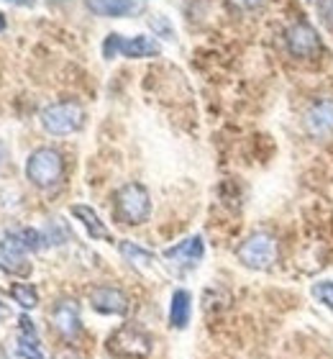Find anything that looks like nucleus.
Listing matches in <instances>:
<instances>
[{
	"mask_svg": "<svg viewBox=\"0 0 333 359\" xmlns=\"http://www.w3.org/2000/svg\"><path fill=\"white\" fill-rule=\"evenodd\" d=\"M26 177L39 190H49V187L60 185L64 177V157L52 147H39L26 159Z\"/></svg>",
	"mask_w": 333,
	"mask_h": 359,
	"instance_id": "f257e3e1",
	"label": "nucleus"
},
{
	"mask_svg": "<svg viewBox=\"0 0 333 359\" xmlns=\"http://www.w3.org/2000/svg\"><path fill=\"white\" fill-rule=\"evenodd\" d=\"M113 216L118 218L121 224L139 226L151 216V198L149 190L139 182H126L123 187H118V193L113 198Z\"/></svg>",
	"mask_w": 333,
	"mask_h": 359,
	"instance_id": "f03ea898",
	"label": "nucleus"
},
{
	"mask_svg": "<svg viewBox=\"0 0 333 359\" xmlns=\"http://www.w3.org/2000/svg\"><path fill=\"white\" fill-rule=\"evenodd\" d=\"M41 126L52 136H69L85 126V111L74 100H62L41 111Z\"/></svg>",
	"mask_w": 333,
	"mask_h": 359,
	"instance_id": "7ed1b4c3",
	"label": "nucleus"
},
{
	"mask_svg": "<svg viewBox=\"0 0 333 359\" xmlns=\"http://www.w3.org/2000/svg\"><path fill=\"white\" fill-rule=\"evenodd\" d=\"M277 252H280V247H277V239L272 233L257 231L249 239L241 241V247L236 249V257L238 262L249 269H269L277 262Z\"/></svg>",
	"mask_w": 333,
	"mask_h": 359,
	"instance_id": "20e7f679",
	"label": "nucleus"
},
{
	"mask_svg": "<svg viewBox=\"0 0 333 359\" xmlns=\"http://www.w3.org/2000/svg\"><path fill=\"white\" fill-rule=\"evenodd\" d=\"M108 352L123 359H147L151 354V337L141 326L126 323L108 339Z\"/></svg>",
	"mask_w": 333,
	"mask_h": 359,
	"instance_id": "39448f33",
	"label": "nucleus"
},
{
	"mask_svg": "<svg viewBox=\"0 0 333 359\" xmlns=\"http://www.w3.org/2000/svg\"><path fill=\"white\" fill-rule=\"evenodd\" d=\"M162 46L159 41L149 36H121V34H108V39L103 41V54L105 60L113 57H128V60H149V57H159Z\"/></svg>",
	"mask_w": 333,
	"mask_h": 359,
	"instance_id": "423d86ee",
	"label": "nucleus"
},
{
	"mask_svg": "<svg viewBox=\"0 0 333 359\" xmlns=\"http://www.w3.org/2000/svg\"><path fill=\"white\" fill-rule=\"evenodd\" d=\"M285 44H287V52L292 57H303V60H311V57H318L323 44H320L318 31L313 29L311 23H295L290 26L287 34H285Z\"/></svg>",
	"mask_w": 333,
	"mask_h": 359,
	"instance_id": "0eeeda50",
	"label": "nucleus"
},
{
	"mask_svg": "<svg viewBox=\"0 0 333 359\" xmlns=\"http://www.w3.org/2000/svg\"><path fill=\"white\" fill-rule=\"evenodd\" d=\"M90 306L103 316H126L131 303H128V295L121 287L97 285V287L90 290Z\"/></svg>",
	"mask_w": 333,
	"mask_h": 359,
	"instance_id": "6e6552de",
	"label": "nucleus"
},
{
	"mask_svg": "<svg viewBox=\"0 0 333 359\" xmlns=\"http://www.w3.org/2000/svg\"><path fill=\"white\" fill-rule=\"evenodd\" d=\"M305 131L313 139H328L333 136V97H323L308 108L305 113Z\"/></svg>",
	"mask_w": 333,
	"mask_h": 359,
	"instance_id": "1a4fd4ad",
	"label": "nucleus"
},
{
	"mask_svg": "<svg viewBox=\"0 0 333 359\" xmlns=\"http://www.w3.org/2000/svg\"><path fill=\"white\" fill-rule=\"evenodd\" d=\"M52 326L62 339H67V341H72V339L80 337L82 321H80V308H77L74 300H60V303L52 308Z\"/></svg>",
	"mask_w": 333,
	"mask_h": 359,
	"instance_id": "9d476101",
	"label": "nucleus"
},
{
	"mask_svg": "<svg viewBox=\"0 0 333 359\" xmlns=\"http://www.w3.org/2000/svg\"><path fill=\"white\" fill-rule=\"evenodd\" d=\"M203 255H205L203 236H190V239L179 241V244H175V247L164 249V257L172 259L175 264H182V267H195V264H200Z\"/></svg>",
	"mask_w": 333,
	"mask_h": 359,
	"instance_id": "9b49d317",
	"label": "nucleus"
},
{
	"mask_svg": "<svg viewBox=\"0 0 333 359\" xmlns=\"http://www.w3.org/2000/svg\"><path fill=\"white\" fill-rule=\"evenodd\" d=\"M88 8L105 18H126L141 8V0H88Z\"/></svg>",
	"mask_w": 333,
	"mask_h": 359,
	"instance_id": "f8f14e48",
	"label": "nucleus"
},
{
	"mask_svg": "<svg viewBox=\"0 0 333 359\" xmlns=\"http://www.w3.org/2000/svg\"><path fill=\"white\" fill-rule=\"evenodd\" d=\"M190 316H193V295L179 287V290L172 292V300H170V326L177 331L187 329Z\"/></svg>",
	"mask_w": 333,
	"mask_h": 359,
	"instance_id": "ddd939ff",
	"label": "nucleus"
},
{
	"mask_svg": "<svg viewBox=\"0 0 333 359\" xmlns=\"http://www.w3.org/2000/svg\"><path fill=\"white\" fill-rule=\"evenodd\" d=\"M69 213H72V216L77 218V221H80L85 229H88V233L93 236V239L111 241V231L105 229V224L100 221V216H97V213L90 208V205H72V208H69Z\"/></svg>",
	"mask_w": 333,
	"mask_h": 359,
	"instance_id": "4468645a",
	"label": "nucleus"
},
{
	"mask_svg": "<svg viewBox=\"0 0 333 359\" xmlns=\"http://www.w3.org/2000/svg\"><path fill=\"white\" fill-rule=\"evenodd\" d=\"M118 252L128 264H133V267H151V264H154V255H151L149 249L133 244V241H118Z\"/></svg>",
	"mask_w": 333,
	"mask_h": 359,
	"instance_id": "2eb2a0df",
	"label": "nucleus"
},
{
	"mask_svg": "<svg viewBox=\"0 0 333 359\" xmlns=\"http://www.w3.org/2000/svg\"><path fill=\"white\" fill-rule=\"evenodd\" d=\"M11 298H13V303H18L23 311H31V308L39 306V292H36V287L29 283H15L13 287H11Z\"/></svg>",
	"mask_w": 333,
	"mask_h": 359,
	"instance_id": "dca6fc26",
	"label": "nucleus"
},
{
	"mask_svg": "<svg viewBox=\"0 0 333 359\" xmlns=\"http://www.w3.org/2000/svg\"><path fill=\"white\" fill-rule=\"evenodd\" d=\"M313 298L318 300L320 306H326L328 311H333V280H320L313 285Z\"/></svg>",
	"mask_w": 333,
	"mask_h": 359,
	"instance_id": "f3484780",
	"label": "nucleus"
},
{
	"mask_svg": "<svg viewBox=\"0 0 333 359\" xmlns=\"http://www.w3.org/2000/svg\"><path fill=\"white\" fill-rule=\"evenodd\" d=\"M15 233H18V239H21L26 252H39V249L44 247V233H39L36 229H21V231Z\"/></svg>",
	"mask_w": 333,
	"mask_h": 359,
	"instance_id": "a211bd4d",
	"label": "nucleus"
},
{
	"mask_svg": "<svg viewBox=\"0 0 333 359\" xmlns=\"http://www.w3.org/2000/svg\"><path fill=\"white\" fill-rule=\"evenodd\" d=\"M149 26L156 31V34H162L164 39H175V29H172V23L164 18V15H151L149 18Z\"/></svg>",
	"mask_w": 333,
	"mask_h": 359,
	"instance_id": "6ab92c4d",
	"label": "nucleus"
},
{
	"mask_svg": "<svg viewBox=\"0 0 333 359\" xmlns=\"http://www.w3.org/2000/svg\"><path fill=\"white\" fill-rule=\"evenodd\" d=\"M18 354L23 359H44L39 344H31V341H23V339H18Z\"/></svg>",
	"mask_w": 333,
	"mask_h": 359,
	"instance_id": "aec40b11",
	"label": "nucleus"
},
{
	"mask_svg": "<svg viewBox=\"0 0 333 359\" xmlns=\"http://www.w3.org/2000/svg\"><path fill=\"white\" fill-rule=\"evenodd\" d=\"M318 15L328 29H333V0H318Z\"/></svg>",
	"mask_w": 333,
	"mask_h": 359,
	"instance_id": "412c9836",
	"label": "nucleus"
},
{
	"mask_svg": "<svg viewBox=\"0 0 333 359\" xmlns=\"http://www.w3.org/2000/svg\"><path fill=\"white\" fill-rule=\"evenodd\" d=\"M261 0H229V6H233L236 11H254Z\"/></svg>",
	"mask_w": 333,
	"mask_h": 359,
	"instance_id": "4be33fe9",
	"label": "nucleus"
},
{
	"mask_svg": "<svg viewBox=\"0 0 333 359\" xmlns=\"http://www.w3.org/2000/svg\"><path fill=\"white\" fill-rule=\"evenodd\" d=\"M54 359H82L80 357V352H77V349H72V346H64V349H60V352H57V357Z\"/></svg>",
	"mask_w": 333,
	"mask_h": 359,
	"instance_id": "5701e85b",
	"label": "nucleus"
},
{
	"mask_svg": "<svg viewBox=\"0 0 333 359\" xmlns=\"http://www.w3.org/2000/svg\"><path fill=\"white\" fill-rule=\"evenodd\" d=\"M8 318H11V306L0 298V321H8Z\"/></svg>",
	"mask_w": 333,
	"mask_h": 359,
	"instance_id": "b1692460",
	"label": "nucleus"
},
{
	"mask_svg": "<svg viewBox=\"0 0 333 359\" xmlns=\"http://www.w3.org/2000/svg\"><path fill=\"white\" fill-rule=\"evenodd\" d=\"M8 3H13V6H21V8L36 6V0H8Z\"/></svg>",
	"mask_w": 333,
	"mask_h": 359,
	"instance_id": "393cba45",
	"label": "nucleus"
},
{
	"mask_svg": "<svg viewBox=\"0 0 333 359\" xmlns=\"http://www.w3.org/2000/svg\"><path fill=\"white\" fill-rule=\"evenodd\" d=\"M6 26H8V23H6V15L0 13V31H6Z\"/></svg>",
	"mask_w": 333,
	"mask_h": 359,
	"instance_id": "a878e982",
	"label": "nucleus"
}]
</instances>
